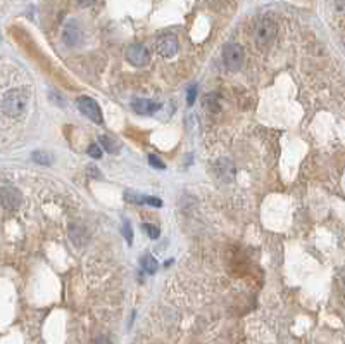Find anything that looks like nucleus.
Masks as SVG:
<instances>
[{
    "label": "nucleus",
    "mask_w": 345,
    "mask_h": 344,
    "mask_svg": "<svg viewBox=\"0 0 345 344\" xmlns=\"http://www.w3.org/2000/svg\"><path fill=\"white\" fill-rule=\"evenodd\" d=\"M88 156L94 158V159H100V158H102V149H100L97 144L88 145Z\"/></svg>",
    "instance_id": "obj_18"
},
{
    "label": "nucleus",
    "mask_w": 345,
    "mask_h": 344,
    "mask_svg": "<svg viewBox=\"0 0 345 344\" xmlns=\"http://www.w3.org/2000/svg\"><path fill=\"white\" fill-rule=\"evenodd\" d=\"M243 57H245V52L238 44H228L223 49V61H225V66L230 71H238L242 68Z\"/></svg>",
    "instance_id": "obj_3"
},
{
    "label": "nucleus",
    "mask_w": 345,
    "mask_h": 344,
    "mask_svg": "<svg viewBox=\"0 0 345 344\" xmlns=\"http://www.w3.org/2000/svg\"><path fill=\"white\" fill-rule=\"evenodd\" d=\"M195 97H197V87L193 85L190 90H188V95H187V102L188 106H192L193 102H195Z\"/></svg>",
    "instance_id": "obj_21"
},
{
    "label": "nucleus",
    "mask_w": 345,
    "mask_h": 344,
    "mask_svg": "<svg viewBox=\"0 0 345 344\" xmlns=\"http://www.w3.org/2000/svg\"><path fill=\"white\" fill-rule=\"evenodd\" d=\"M28 107V95L19 89L6 92L2 99V111L11 118H19Z\"/></svg>",
    "instance_id": "obj_1"
},
{
    "label": "nucleus",
    "mask_w": 345,
    "mask_h": 344,
    "mask_svg": "<svg viewBox=\"0 0 345 344\" xmlns=\"http://www.w3.org/2000/svg\"><path fill=\"white\" fill-rule=\"evenodd\" d=\"M144 230H145L147 234H149L150 239H159V236H161V232H159L157 226H152L150 223H145L144 225Z\"/></svg>",
    "instance_id": "obj_19"
},
{
    "label": "nucleus",
    "mask_w": 345,
    "mask_h": 344,
    "mask_svg": "<svg viewBox=\"0 0 345 344\" xmlns=\"http://www.w3.org/2000/svg\"><path fill=\"white\" fill-rule=\"evenodd\" d=\"M88 173H90L92 177L100 178V173H99V170H97V166H88Z\"/></svg>",
    "instance_id": "obj_24"
},
{
    "label": "nucleus",
    "mask_w": 345,
    "mask_h": 344,
    "mask_svg": "<svg viewBox=\"0 0 345 344\" xmlns=\"http://www.w3.org/2000/svg\"><path fill=\"white\" fill-rule=\"evenodd\" d=\"M216 173L218 177L225 182H231L235 177V170H233V163L228 161V159H220L216 165Z\"/></svg>",
    "instance_id": "obj_11"
},
{
    "label": "nucleus",
    "mask_w": 345,
    "mask_h": 344,
    "mask_svg": "<svg viewBox=\"0 0 345 344\" xmlns=\"http://www.w3.org/2000/svg\"><path fill=\"white\" fill-rule=\"evenodd\" d=\"M335 7L338 12H342V14H345V0H335Z\"/></svg>",
    "instance_id": "obj_22"
},
{
    "label": "nucleus",
    "mask_w": 345,
    "mask_h": 344,
    "mask_svg": "<svg viewBox=\"0 0 345 344\" xmlns=\"http://www.w3.org/2000/svg\"><path fill=\"white\" fill-rule=\"evenodd\" d=\"M76 107L87 116L88 120L94 121V123H102V109H100V106L92 97H88V95L78 97Z\"/></svg>",
    "instance_id": "obj_4"
},
{
    "label": "nucleus",
    "mask_w": 345,
    "mask_h": 344,
    "mask_svg": "<svg viewBox=\"0 0 345 344\" xmlns=\"http://www.w3.org/2000/svg\"><path fill=\"white\" fill-rule=\"evenodd\" d=\"M126 59H128L130 64L137 66V68H142V66H147L150 61V52L145 45L142 44H133L126 49Z\"/></svg>",
    "instance_id": "obj_5"
},
{
    "label": "nucleus",
    "mask_w": 345,
    "mask_h": 344,
    "mask_svg": "<svg viewBox=\"0 0 345 344\" xmlns=\"http://www.w3.org/2000/svg\"><path fill=\"white\" fill-rule=\"evenodd\" d=\"M92 344H111V341H109L106 335H99V337H97Z\"/></svg>",
    "instance_id": "obj_23"
},
{
    "label": "nucleus",
    "mask_w": 345,
    "mask_h": 344,
    "mask_svg": "<svg viewBox=\"0 0 345 344\" xmlns=\"http://www.w3.org/2000/svg\"><path fill=\"white\" fill-rule=\"evenodd\" d=\"M123 236L126 237V242H128V244H132V242H133V232H132V226H130V221H126V220L123 223Z\"/></svg>",
    "instance_id": "obj_20"
},
{
    "label": "nucleus",
    "mask_w": 345,
    "mask_h": 344,
    "mask_svg": "<svg viewBox=\"0 0 345 344\" xmlns=\"http://www.w3.org/2000/svg\"><path fill=\"white\" fill-rule=\"evenodd\" d=\"M0 203L6 209L14 211L21 204V192L14 187H0Z\"/></svg>",
    "instance_id": "obj_7"
},
{
    "label": "nucleus",
    "mask_w": 345,
    "mask_h": 344,
    "mask_svg": "<svg viewBox=\"0 0 345 344\" xmlns=\"http://www.w3.org/2000/svg\"><path fill=\"white\" fill-rule=\"evenodd\" d=\"M147 159H149V163L152 165V168H155V170H164V168H166V165H164V163L155 156V154H149V158Z\"/></svg>",
    "instance_id": "obj_17"
},
{
    "label": "nucleus",
    "mask_w": 345,
    "mask_h": 344,
    "mask_svg": "<svg viewBox=\"0 0 345 344\" xmlns=\"http://www.w3.org/2000/svg\"><path fill=\"white\" fill-rule=\"evenodd\" d=\"M140 265H142V268H144V270L149 275H154L155 272L159 270V263L155 261V258H154L152 254H144V256H142V258H140Z\"/></svg>",
    "instance_id": "obj_13"
},
{
    "label": "nucleus",
    "mask_w": 345,
    "mask_h": 344,
    "mask_svg": "<svg viewBox=\"0 0 345 344\" xmlns=\"http://www.w3.org/2000/svg\"><path fill=\"white\" fill-rule=\"evenodd\" d=\"M33 161L38 163V165H44V166H49L50 163H52V159H50V156L47 152H44V150H35L33 152Z\"/></svg>",
    "instance_id": "obj_16"
},
{
    "label": "nucleus",
    "mask_w": 345,
    "mask_h": 344,
    "mask_svg": "<svg viewBox=\"0 0 345 344\" xmlns=\"http://www.w3.org/2000/svg\"><path fill=\"white\" fill-rule=\"evenodd\" d=\"M100 144H102V147L106 149L107 152H112V154L117 152V149H119V147H117V144H116L114 138H111L109 135H102V137H100Z\"/></svg>",
    "instance_id": "obj_15"
},
{
    "label": "nucleus",
    "mask_w": 345,
    "mask_h": 344,
    "mask_svg": "<svg viewBox=\"0 0 345 344\" xmlns=\"http://www.w3.org/2000/svg\"><path fill=\"white\" fill-rule=\"evenodd\" d=\"M204 107L207 109L209 112H212V114H216V112H220V100H218V95L216 94H207L204 97Z\"/></svg>",
    "instance_id": "obj_14"
},
{
    "label": "nucleus",
    "mask_w": 345,
    "mask_h": 344,
    "mask_svg": "<svg viewBox=\"0 0 345 344\" xmlns=\"http://www.w3.org/2000/svg\"><path fill=\"white\" fill-rule=\"evenodd\" d=\"M79 39H81V33H79L78 26L76 24H67V26L64 28V40L67 45H76Z\"/></svg>",
    "instance_id": "obj_12"
},
{
    "label": "nucleus",
    "mask_w": 345,
    "mask_h": 344,
    "mask_svg": "<svg viewBox=\"0 0 345 344\" xmlns=\"http://www.w3.org/2000/svg\"><path fill=\"white\" fill-rule=\"evenodd\" d=\"M178 39L172 33H166V35L159 36L157 42H155V49L162 57H172L178 52Z\"/></svg>",
    "instance_id": "obj_6"
},
{
    "label": "nucleus",
    "mask_w": 345,
    "mask_h": 344,
    "mask_svg": "<svg viewBox=\"0 0 345 344\" xmlns=\"http://www.w3.org/2000/svg\"><path fill=\"white\" fill-rule=\"evenodd\" d=\"M79 4H83V6H88V4H92L94 0H78Z\"/></svg>",
    "instance_id": "obj_25"
},
{
    "label": "nucleus",
    "mask_w": 345,
    "mask_h": 344,
    "mask_svg": "<svg viewBox=\"0 0 345 344\" xmlns=\"http://www.w3.org/2000/svg\"><path fill=\"white\" fill-rule=\"evenodd\" d=\"M67 236H69L71 242L76 247H83L88 244L90 236H88V230L79 223H69L67 225Z\"/></svg>",
    "instance_id": "obj_8"
},
{
    "label": "nucleus",
    "mask_w": 345,
    "mask_h": 344,
    "mask_svg": "<svg viewBox=\"0 0 345 344\" xmlns=\"http://www.w3.org/2000/svg\"><path fill=\"white\" fill-rule=\"evenodd\" d=\"M124 199L128 203H135V204H150V206L155 208H161L162 206V201L157 199V197H150L145 194H138V192H132V190H126L124 192Z\"/></svg>",
    "instance_id": "obj_10"
},
{
    "label": "nucleus",
    "mask_w": 345,
    "mask_h": 344,
    "mask_svg": "<svg viewBox=\"0 0 345 344\" xmlns=\"http://www.w3.org/2000/svg\"><path fill=\"white\" fill-rule=\"evenodd\" d=\"M276 39V23L269 18H263L257 21L254 28V40L259 47H269Z\"/></svg>",
    "instance_id": "obj_2"
},
{
    "label": "nucleus",
    "mask_w": 345,
    "mask_h": 344,
    "mask_svg": "<svg viewBox=\"0 0 345 344\" xmlns=\"http://www.w3.org/2000/svg\"><path fill=\"white\" fill-rule=\"evenodd\" d=\"M132 107L135 109V112H138V114L149 116V114L157 112L159 109H161V104L155 102L152 99H135L132 102Z\"/></svg>",
    "instance_id": "obj_9"
}]
</instances>
